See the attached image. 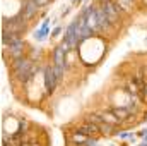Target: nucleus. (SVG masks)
<instances>
[{
  "instance_id": "9d476101",
  "label": "nucleus",
  "mask_w": 147,
  "mask_h": 146,
  "mask_svg": "<svg viewBox=\"0 0 147 146\" xmlns=\"http://www.w3.org/2000/svg\"><path fill=\"white\" fill-rule=\"evenodd\" d=\"M34 2H36L38 5H46L48 3V0H34Z\"/></svg>"
},
{
  "instance_id": "20e7f679",
  "label": "nucleus",
  "mask_w": 147,
  "mask_h": 146,
  "mask_svg": "<svg viewBox=\"0 0 147 146\" xmlns=\"http://www.w3.org/2000/svg\"><path fill=\"white\" fill-rule=\"evenodd\" d=\"M9 52H10V55H12L14 59H21V57H22V52H24V43H22V40L19 38V40H16L14 43H10V45H9Z\"/></svg>"
},
{
  "instance_id": "1a4fd4ad",
  "label": "nucleus",
  "mask_w": 147,
  "mask_h": 146,
  "mask_svg": "<svg viewBox=\"0 0 147 146\" xmlns=\"http://www.w3.org/2000/svg\"><path fill=\"white\" fill-rule=\"evenodd\" d=\"M86 145H87V146H98V143H96L94 139H87V141H86Z\"/></svg>"
},
{
  "instance_id": "f03ea898",
  "label": "nucleus",
  "mask_w": 147,
  "mask_h": 146,
  "mask_svg": "<svg viewBox=\"0 0 147 146\" xmlns=\"http://www.w3.org/2000/svg\"><path fill=\"white\" fill-rule=\"evenodd\" d=\"M57 72H55V67H46L45 69V88L48 93H51L57 86Z\"/></svg>"
},
{
  "instance_id": "6e6552de",
  "label": "nucleus",
  "mask_w": 147,
  "mask_h": 146,
  "mask_svg": "<svg viewBox=\"0 0 147 146\" xmlns=\"http://www.w3.org/2000/svg\"><path fill=\"white\" fill-rule=\"evenodd\" d=\"M24 131H28V122H21L19 126V132H24Z\"/></svg>"
},
{
  "instance_id": "9b49d317",
  "label": "nucleus",
  "mask_w": 147,
  "mask_h": 146,
  "mask_svg": "<svg viewBox=\"0 0 147 146\" xmlns=\"http://www.w3.org/2000/svg\"><path fill=\"white\" fill-rule=\"evenodd\" d=\"M21 146H29V145H26V143H24V145H21Z\"/></svg>"
},
{
  "instance_id": "423d86ee",
  "label": "nucleus",
  "mask_w": 147,
  "mask_h": 146,
  "mask_svg": "<svg viewBox=\"0 0 147 146\" xmlns=\"http://www.w3.org/2000/svg\"><path fill=\"white\" fill-rule=\"evenodd\" d=\"M111 110H113V113L118 117V120H125V119H128L130 113L134 112L132 108H111Z\"/></svg>"
},
{
  "instance_id": "0eeeda50",
  "label": "nucleus",
  "mask_w": 147,
  "mask_h": 146,
  "mask_svg": "<svg viewBox=\"0 0 147 146\" xmlns=\"http://www.w3.org/2000/svg\"><path fill=\"white\" fill-rule=\"evenodd\" d=\"M48 24H50V21L46 19V21L43 23V26H41V29H39V31L36 33V38H43L45 35H46V33H48Z\"/></svg>"
},
{
  "instance_id": "7ed1b4c3",
  "label": "nucleus",
  "mask_w": 147,
  "mask_h": 146,
  "mask_svg": "<svg viewBox=\"0 0 147 146\" xmlns=\"http://www.w3.org/2000/svg\"><path fill=\"white\" fill-rule=\"evenodd\" d=\"M38 5L34 0H24V3H22V16H24V19L28 21V19H31L34 14H36V10H38Z\"/></svg>"
},
{
  "instance_id": "39448f33",
  "label": "nucleus",
  "mask_w": 147,
  "mask_h": 146,
  "mask_svg": "<svg viewBox=\"0 0 147 146\" xmlns=\"http://www.w3.org/2000/svg\"><path fill=\"white\" fill-rule=\"evenodd\" d=\"M77 132L86 134V136H91V134L99 132V127H98L96 124H92V122H87V124H82L80 127H77Z\"/></svg>"
},
{
  "instance_id": "f257e3e1",
  "label": "nucleus",
  "mask_w": 147,
  "mask_h": 146,
  "mask_svg": "<svg viewBox=\"0 0 147 146\" xmlns=\"http://www.w3.org/2000/svg\"><path fill=\"white\" fill-rule=\"evenodd\" d=\"M65 52H67V48H65V45L62 43V45H58L57 48H55V52H53V62H55V72H57V77H62V74H63V69H65Z\"/></svg>"
}]
</instances>
